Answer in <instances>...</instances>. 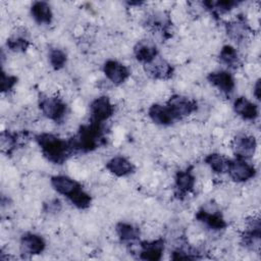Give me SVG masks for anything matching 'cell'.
<instances>
[{
    "mask_svg": "<svg viewBox=\"0 0 261 261\" xmlns=\"http://www.w3.org/2000/svg\"><path fill=\"white\" fill-rule=\"evenodd\" d=\"M43 156L51 163L62 164L72 153L69 141L50 133H42L35 137Z\"/></svg>",
    "mask_w": 261,
    "mask_h": 261,
    "instance_id": "1",
    "label": "cell"
},
{
    "mask_svg": "<svg viewBox=\"0 0 261 261\" xmlns=\"http://www.w3.org/2000/svg\"><path fill=\"white\" fill-rule=\"evenodd\" d=\"M102 137V123L91 121L81 126L77 134L69 140V144L72 152H91L99 146Z\"/></svg>",
    "mask_w": 261,
    "mask_h": 261,
    "instance_id": "2",
    "label": "cell"
},
{
    "mask_svg": "<svg viewBox=\"0 0 261 261\" xmlns=\"http://www.w3.org/2000/svg\"><path fill=\"white\" fill-rule=\"evenodd\" d=\"M39 109L41 113L48 119L54 122H60L64 119L67 106L65 102L57 96L45 95L39 99Z\"/></svg>",
    "mask_w": 261,
    "mask_h": 261,
    "instance_id": "3",
    "label": "cell"
},
{
    "mask_svg": "<svg viewBox=\"0 0 261 261\" xmlns=\"http://www.w3.org/2000/svg\"><path fill=\"white\" fill-rule=\"evenodd\" d=\"M261 225L258 216H250L241 234V244L250 251H258L260 248Z\"/></svg>",
    "mask_w": 261,
    "mask_h": 261,
    "instance_id": "4",
    "label": "cell"
},
{
    "mask_svg": "<svg viewBox=\"0 0 261 261\" xmlns=\"http://www.w3.org/2000/svg\"><path fill=\"white\" fill-rule=\"evenodd\" d=\"M256 168L246 159L234 158L230 159V163L227 169V172L230 179L234 182H246L252 179L256 175Z\"/></svg>",
    "mask_w": 261,
    "mask_h": 261,
    "instance_id": "5",
    "label": "cell"
},
{
    "mask_svg": "<svg viewBox=\"0 0 261 261\" xmlns=\"http://www.w3.org/2000/svg\"><path fill=\"white\" fill-rule=\"evenodd\" d=\"M230 148L237 158L248 160L256 153L257 141L252 135L240 134L231 140Z\"/></svg>",
    "mask_w": 261,
    "mask_h": 261,
    "instance_id": "6",
    "label": "cell"
},
{
    "mask_svg": "<svg viewBox=\"0 0 261 261\" xmlns=\"http://www.w3.org/2000/svg\"><path fill=\"white\" fill-rule=\"evenodd\" d=\"M165 105L168 107L176 120L189 116L197 110V103L195 100L178 94L172 95L167 100Z\"/></svg>",
    "mask_w": 261,
    "mask_h": 261,
    "instance_id": "7",
    "label": "cell"
},
{
    "mask_svg": "<svg viewBox=\"0 0 261 261\" xmlns=\"http://www.w3.org/2000/svg\"><path fill=\"white\" fill-rule=\"evenodd\" d=\"M91 121L103 123L114 114V104L107 96H99L90 104Z\"/></svg>",
    "mask_w": 261,
    "mask_h": 261,
    "instance_id": "8",
    "label": "cell"
},
{
    "mask_svg": "<svg viewBox=\"0 0 261 261\" xmlns=\"http://www.w3.org/2000/svg\"><path fill=\"white\" fill-rule=\"evenodd\" d=\"M196 218L199 222H201L205 227L213 231H219L226 227V222L222 216V214L216 209L210 207H202L198 210L196 214Z\"/></svg>",
    "mask_w": 261,
    "mask_h": 261,
    "instance_id": "9",
    "label": "cell"
},
{
    "mask_svg": "<svg viewBox=\"0 0 261 261\" xmlns=\"http://www.w3.org/2000/svg\"><path fill=\"white\" fill-rule=\"evenodd\" d=\"M207 81L212 87L225 96H229L236 88L234 77L228 70L219 69L212 71L207 75Z\"/></svg>",
    "mask_w": 261,
    "mask_h": 261,
    "instance_id": "10",
    "label": "cell"
},
{
    "mask_svg": "<svg viewBox=\"0 0 261 261\" xmlns=\"http://www.w3.org/2000/svg\"><path fill=\"white\" fill-rule=\"evenodd\" d=\"M103 73L109 82L116 86L123 84L130 74L126 65L114 59H108L104 62Z\"/></svg>",
    "mask_w": 261,
    "mask_h": 261,
    "instance_id": "11",
    "label": "cell"
},
{
    "mask_svg": "<svg viewBox=\"0 0 261 261\" xmlns=\"http://www.w3.org/2000/svg\"><path fill=\"white\" fill-rule=\"evenodd\" d=\"M46 242L44 238L35 232H24L19 240L20 252L28 256H36L44 252Z\"/></svg>",
    "mask_w": 261,
    "mask_h": 261,
    "instance_id": "12",
    "label": "cell"
},
{
    "mask_svg": "<svg viewBox=\"0 0 261 261\" xmlns=\"http://www.w3.org/2000/svg\"><path fill=\"white\" fill-rule=\"evenodd\" d=\"M165 242L163 239H156L153 241H145L140 243L139 258L142 260L157 261L162 258L164 252Z\"/></svg>",
    "mask_w": 261,
    "mask_h": 261,
    "instance_id": "13",
    "label": "cell"
},
{
    "mask_svg": "<svg viewBox=\"0 0 261 261\" xmlns=\"http://www.w3.org/2000/svg\"><path fill=\"white\" fill-rule=\"evenodd\" d=\"M50 185L57 194L64 196L67 199L80 188H82V185L79 181L64 174L53 175L50 179Z\"/></svg>",
    "mask_w": 261,
    "mask_h": 261,
    "instance_id": "14",
    "label": "cell"
},
{
    "mask_svg": "<svg viewBox=\"0 0 261 261\" xmlns=\"http://www.w3.org/2000/svg\"><path fill=\"white\" fill-rule=\"evenodd\" d=\"M232 109L234 113L244 120L253 121L259 116L258 105L244 96L236 98L232 104Z\"/></svg>",
    "mask_w": 261,
    "mask_h": 261,
    "instance_id": "15",
    "label": "cell"
},
{
    "mask_svg": "<svg viewBox=\"0 0 261 261\" xmlns=\"http://www.w3.org/2000/svg\"><path fill=\"white\" fill-rule=\"evenodd\" d=\"M106 169L117 177H123L132 174L135 171L134 163L122 155H116L110 158L105 165Z\"/></svg>",
    "mask_w": 261,
    "mask_h": 261,
    "instance_id": "16",
    "label": "cell"
},
{
    "mask_svg": "<svg viewBox=\"0 0 261 261\" xmlns=\"http://www.w3.org/2000/svg\"><path fill=\"white\" fill-rule=\"evenodd\" d=\"M134 55L139 62L146 65L158 56V49L153 41L145 39L134 46Z\"/></svg>",
    "mask_w": 261,
    "mask_h": 261,
    "instance_id": "17",
    "label": "cell"
},
{
    "mask_svg": "<svg viewBox=\"0 0 261 261\" xmlns=\"http://www.w3.org/2000/svg\"><path fill=\"white\" fill-rule=\"evenodd\" d=\"M146 72L156 80H167L173 74L172 65L165 59L156 57L152 62L145 65Z\"/></svg>",
    "mask_w": 261,
    "mask_h": 261,
    "instance_id": "18",
    "label": "cell"
},
{
    "mask_svg": "<svg viewBox=\"0 0 261 261\" xmlns=\"http://www.w3.org/2000/svg\"><path fill=\"white\" fill-rule=\"evenodd\" d=\"M148 116L152 120V122L160 126L171 125L176 120L166 105L158 103L152 104L149 107Z\"/></svg>",
    "mask_w": 261,
    "mask_h": 261,
    "instance_id": "19",
    "label": "cell"
},
{
    "mask_svg": "<svg viewBox=\"0 0 261 261\" xmlns=\"http://www.w3.org/2000/svg\"><path fill=\"white\" fill-rule=\"evenodd\" d=\"M196 184V177L190 168L179 170L174 176V188L177 196H185L193 191Z\"/></svg>",
    "mask_w": 261,
    "mask_h": 261,
    "instance_id": "20",
    "label": "cell"
},
{
    "mask_svg": "<svg viewBox=\"0 0 261 261\" xmlns=\"http://www.w3.org/2000/svg\"><path fill=\"white\" fill-rule=\"evenodd\" d=\"M225 31L230 40L233 42H244L250 34V28L245 18L238 17L225 24Z\"/></svg>",
    "mask_w": 261,
    "mask_h": 261,
    "instance_id": "21",
    "label": "cell"
},
{
    "mask_svg": "<svg viewBox=\"0 0 261 261\" xmlns=\"http://www.w3.org/2000/svg\"><path fill=\"white\" fill-rule=\"evenodd\" d=\"M30 11L33 19L38 24L47 25L51 23L53 18V13L49 3L45 1H35L32 4Z\"/></svg>",
    "mask_w": 261,
    "mask_h": 261,
    "instance_id": "22",
    "label": "cell"
},
{
    "mask_svg": "<svg viewBox=\"0 0 261 261\" xmlns=\"http://www.w3.org/2000/svg\"><path fill=\"white\" fill-rule=\"evenodd\" d=\"M204 162L213 172L217 174H223L227 172L230 159L220 153L213 152L205 156Z\"/></svg>",
    "mask_w": 261,
    "mask_h": 261,
    "instance_id": "23",
    "label": "cell"
},
{
    "mask_svg": "<svg viewBox=\"0 0 261 261\" xmlns=\"http://www.w3.org/2000/svg\"><path fill=\"white\" fill-rule=\"evenodd\" d=\"M115 232L122 243H134L141 234L140 228L129 222H118L115 226Z\"/></svg>",
    "mask_w": 261,
    "mask_h": 261,
    "instance_id": "24",
    "label": "cell"
},
{
    "mask_svg": "<svg viewBox=\"0 0 261 261\" xmlns=\"http://www.w3.org/2000/svg\"><path fill=\"white\" fill-rule=\"evenodd\" d=\"M219 61L229 69H237L241 65V58L237 49L231 45H224L218 55Z\"/></svg>",
    "mask_w": 261,
    "mask_h": 261,
    "instance_id": "25",
    "label": "cell"
},
{
    "mask_svg": "<svg viewBox=\"0 0 261 261\" xmlns=\"http://www.w3.org/2000/svg\"><path fill=\"white\" fill-rule=\"evenodd\" d=\"M68 201L77 209H87L92 203V197L82 187L68 198Z\"/></svg>",
    "mask_w": 261,
    "mask_h": 261,
    "instance_id": "26",
    "label": "cell"
},
{
    "mask_svg": "<svg viewBox=\"0 0 261 261\" xmlns=\"http://www.w3.org/2000/svg\"><path fill=\"white\" fill-rule=\"evenodd\" d=\"M48 59L51 67L55 70H60L63 68L67 62L66 53L59 48H52L49 50Z\"/></svg>",
    "mask_w": 261,
    "mask_h": 261,
    "instance_id": "27",
    "label": "cell"
},
{
    "mask_svg": "<svg viewBox=\"0 0 261 261\" xmlns=\"http://www.w3.org/2000/svg\"><path fill=\"white\" fill-rule=\"evenodd\" d=\"M6 45H7V48L10 51L19 53V52H24L28 49L29 41L22 36H19V35L15 36L14 35V36H11L10 38L7 39Z\"/></svg>",
    "mask_w": 261,
    "mask_h": 261,
    "instance_id": "28",
    "label": "cell"
},
{
    "mask_svg": "<svg viewBox=\"0 0 261 261\" xmlns=\"http://www.w3.org/2000/svg\"><path fill=\"white\" fill-rule=\"evenodd\" d=\"M17 143V137L15 134L12 133H2L1 134V146L3 150L6 149L7 152H10L11 150L14 149L15 145Z\"/></svg>",
    "mask_w": 261,
    "mask_h": 261,
    "instance_id": "29",
    "label": "cell"
},
{
    "mask_svg": "<svg viewBox=\"0 0 261 261\" xmlns=\"http://www.w3.org/2000/svg\"><path fill=\"white\" fill-rule=\"evenodd\" d=\"M16 83H17L16 76L6 74L4 71L2 72V74H1V91L3 93L11 91Z\"/></svg>",
    "mask_w": 261,
    "mask_h": 261,
    "instance_id": "30",
    "label": "cell"
},
{
    "mask_svg": "<svg viewBox=\"0 0 261 261\" xmlns=\"http://www.w3.org/2000/svg\"><path fill=\"white\" fill-rule=\"evenodd\" d=\"M61 208V203L59 200L57 199H53V200H50L49 202H47L45 204V210L46 212L48 213H55V212H58Z\"/></svg>",
    "mask_w": 261,
    "mask_h": 261,
    "instance_id": "31",
    "label": "cell"
},
{
    "mask_svg": "<svg viewBox=\"0 0 261 261\" xmlns=\"http://www.w3.org/2000/svg\"><path fill=\"white\" fill-rule=\"evenodd\" d=\"M260 93H261V90H260V80L258 79L255 84L253 85V96L255 97V99L257 101L260 100Z\"/></svg>",
    "mask_w": 261,
    "mask_h": 261,
    "instance_id": "32",
    "label": "cell"
}]
</instances>
